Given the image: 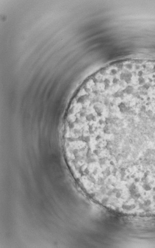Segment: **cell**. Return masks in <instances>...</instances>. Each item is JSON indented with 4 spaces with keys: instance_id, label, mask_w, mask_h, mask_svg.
Wrapping results in <instances>:
<instances>
[]
</instances>
